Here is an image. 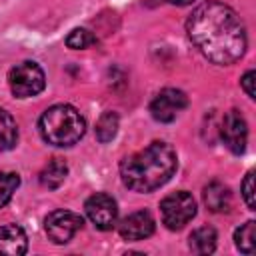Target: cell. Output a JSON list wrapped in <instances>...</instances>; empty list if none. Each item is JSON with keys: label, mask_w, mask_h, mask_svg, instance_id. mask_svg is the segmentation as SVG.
Instances as JSON below:
<instances>
[{"label": "cell", "mask_w": 256, "mask_h": 256, "mask_svg": "<svg viewBox=\"0 0 256 256\" xmlns=\"http://www.w3.org/2000/svg\"><path fill=\"white\" fill-rule=\"evenodd\" d=\"M192 44L214 64H232L246 52V28L240 16L226 4L204 2L186 20Z\"/></svg>", "instance_id": "cell-1"}, {"label": "cell", "mask_w": 256, "mask_h": 256, "mask_svg": "<svg viewBox=\"0 0 256 256\" xmlns=\"http://www.w3.org/2000/svg\"><path fill=\"white\" fill-rule=\"evenodd\" d=\"M176 164L174 148L156 140L120 162V178L126 188L146 194L164 186L176 172Z\"/></svg>", "instance_id": "cell-2"}, {"label": "cell", "mask_w": 256, "mask_h": 256, "mask_svg": "<svg viewBox=\"0 0 256 256\" xmlns=\"http://www.w3.org/2000/svg\"><path fill=\"white\" fill-rule=\"evenodd\" d=\"M86 132V122L82 114L70 104L50 106L40 116V134L52 146H72Z\"/></svg>", "instance_id": "cell-3"}, {"label": "cell", "mask_w": 256, "mask_h": 256, "mask_svg": "<svg viewBox=\"0 0 256 256\" xmlns=\"http://www.w3.org/2000/svg\"><path fill=\"white\" fill-rule=\"evenodd\" d=\"M8 84L16 98L36 96L44 90V84H46L44 70L32 60L20 62L8 72Z\"/></svg>", "instance_id": "cell-4"}, {"label": "cell", "mask_w": 256, "mask_h": 256, "mask_svg": "<svg viewBox=\"0 0 256 256\" xmlns=\"http://www.w3.org/2000/svg\"><path fill=\"white\" fill-rule=\"evenodd\" d=\"M160 214L166 228L180 230L196 216V202L188 192H174L160 202Z\"/></svg>", "instance_id": "cell-5"}, {"label": "cell", "mask_w": 256, "mask_h": 256, "mask_svg": "<svg viewBox=\"0 0 256 256\" xmlns=\"http://www.w3.org/2000/svg\"><path fill=\"white\" fill-rule=\"evenodd\" d=\"M82 224H84L82 216L76 214V212H70V210H54L44 220L46 234L56 244L70 242L72 236L82 228Z\"/></svg>", "instance_id": "cell-6"}, {"label": "cell", "mask_w": 256, "mask_h": 256, "mask_svg": "<svg viewBox=\"0 0 256 256\" xmlns=\"http://www.w3.org/2000/svg\"><path fill=\"white\" fill-rule=\"evenodd\" d=\"M186 106H188V98L182 90L164 88L152 100L150 112H152V118L158 122H172Z\"/></svg>", "instance_id": "cell-7"}, {"label": "cell", "mask_w": 256, "mask_h": 256, "mask_svg": "<svg viewBox=\"0 0 256 256\" xmlns=\"http://www.w3.org/2000/svg\"><path fill=\"white\" fill-rule=\"evenodd\" d=\"M86 214L90 218V222L98 228V230H112L116 226V218H118V206L116 200L104 192H98L94 196H90L86 200Z\"/></svg>", "instance_id": "cell-8"}, {"label": "cell", "mask_w": 256, "mask_h": 256, "mask_svg": "<svg viewBox=\"0 0 256 256\" xmlns=\"http://www.w3.org/2000/svg\"><path fill=\"white\" fill-rule=\"evenodd\" d=\"M220 134H222L224 144H226L234 154H242V152L246 150L248 126H246L244 116H242L238 110H228V112L224 114Z\"/></svg>", "instance_id": "cell-9"}, {"label": "cell", "mask_w": 256, "mask_h": 256, "mask_svg": "<svg viewBox=\"0 0 256 256\" xmlns=\"http://www.w3.org/2000/svg\"><path fill=\"white\" fill-rule=\"evenodd\" d=\"M118 232L124 240L128 242H136V240H144L154 232V218L150 212L146 210H138L130 216H126L120 224H118Z\"/></svg>", "instance_id": "cell-10"}, {"label": "cell", "mask_w": 256, "mask_h": 256, "mask_svg": "<svg viewBox=\"0 0 256 256\" xmlns=\"http://www.w3.org/2000/svg\"><path fill=\"white\" fill-rule=\"evenodd\" d=\"M28 248L26 232L18 224H6L0 226V254L20 256Z\"/></svg>", "instance_id": "cell-11"}, {"label": "cell", "mask_w": 256, "mask_h": 256, "mask_svg": "<svg viewBox=\"0 0 256 256\" xmlns=\"http://www.w3.org/2000/svg\"><path fill=\"white\" fill-rule=\"evenodd\" d=\"M204 204L208 206V210L212 212H228L232 206V194L228 190V186H224L222 182L214 180L204 188Z\"/></svg>", "instance_id": "cell-12"}, {"label": "cell", "mask_w": 256, "mask_h": 256, "mask_svg": "<svg viewBox=\"0 0 256 256\" xmlns=\"http://www.w3.org/2000/svg\"><path fill=\"white\" fill-rule=\"evenodd\" d=\"M190 250L194 254H212L216 250V230L202 226L190 234Z\"/></svg>", "instance_id": "cell-13"}, {"label": "cell", "mask_w": 256, "mask_h": 256, "mask_svg": "<svg viewBox=\"0 0 256 256\" xmlns=\"http://www.w3.org/2000/svg\"><path fill=\"white\" fill-rule=\"evenodd\" d=\"M66 174H68L66 162H62L60 158H52V160L42 168V172H40V182H42V186L54 190V188H58V186L64 182Z\"/></svg>", "instance_id": "cell-14"}, {"label": "cell", "mask_w": 256, "mask_h": 256, "mask_svg": "<svg viewBox=\"0 0 256 256\" xmlns=\"http://www.w3.org/2000/svg\"><path fill=\"white\" fill-rule=\"evenodd\" d=\"M18 140V126L16 120L0 108V152H6L10 148H14Z\"/></svg>", "instance_id": "cell-15"}, {"label": "cell", "mask_w": 256, "mask_h": 256, "mask_svg": "<svg viewBox=\"0 0 256 256\" xmlns=\"http://www.w3.org/2000/svg\"><path fill=\"white\" fill-rule=\"evenodd\" d=\"M234 242H236V248L240 252L254 254V248H256V222L248 220L246 224H242L234 232Z\"/></svg>", "instance_id": "cell-16"}, {"label": "cell", "mask_w": 256, "mask_h": 256, "mask_svg": "<svg viewBox=\"0 0 256 256\" xmlns=\"http://www.w3.org/2000/svg\"><path fill=\"white\" fill-rule=\"evenodd\" d=\"M118 132V116L116 112H104L96 122V138L100 142H110Z\"/></svg>", "instance_id": "cell-17"}, {"label": "cell", "mask_w": 256, "mask_h": 256, "mask_svg": "<svg viewBox=\"0 0 256 256\" xmlns=\"http://www.w3.org/2000/svg\"><path fill=\"white\" fill-rule=\"evenodd\" d=\"M18 184H20L18 174H14V172H0V208H4L10 202L14 190L18 188Z\"/></svg>", "instance_id": "cell-18"}, {"label": "cell", "mask_w": 256, "mask_h": 256, "mask_svg": "<svg viewBox=\"0 0 256 256\" xmlns=\"http://www.w3.org/2000/svg\"><path fill=\"white\" fill-rule=\"evenodd\" d=\"M96 42L94 34L88 32L86 28H74L68 36H66V46L72 48V50H84L88 46H92Z\"/></svg>", "instance_id": "cell-19"}, {"label": "cell", "mask_w": 256, "mask_h": 256, "mask_svg": "<svg viewBox=\"0 0 256 256\" xmlns=\"http://www.w3.org/2000/svg\"><path fill=\"white\" fill-rule=\"evenodd\" d=\"M242 196H244V202L250 210H256V200H254V170H250L246 176H244V182H242Z\"/></svg>", "instance_id": "cell-20"}, {"label": "cell", "mask_w": 256, "mask_h": 256, "mask_svg": "<svg viewBox=\"0 0 256 256\" xmlns=\"http://www.w3.org/2000/svg\"><path fill=\"white\" fill-rule=\"evenodd\" d=\"M242 88H244V92H246V96L248 98H254V82H256V72L254 70H248L244 76H242Z\"/></svg>", "instance_id": "cell-21"}, {"label": "cell", "mask_w": 256, "mask_h": 256, "mask_svg": "<svg viewBox=\"0 0 256 256\" xmlns=\"http://www.w3.org/2000/svg\"><path fill=\"white\" fill-rule=\"evenodd\" d=\"M170 4H174V6H188V4H192V2H196V0H168Z\"/></svg>", "instance_id": "cell-22"}]
</instances>
